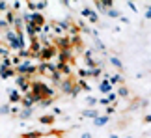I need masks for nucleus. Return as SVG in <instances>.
Here are the masks:
<instances>
[{
	"label": "nucleus",
	"instance_id": "nucleus-3",
	"mask_svg": "<svg viewBox=\"0 0 151 138\" xmlns=\"http://www.w3.org/2000/svg\"><path fill=\"white\" fill-rule=\"evenodd\" d=\"M9 101L11 103H17V101H21V95H19V91H11V93H9Z\"/></svg>",
	"mask_w": 151,
	"mask_h": 138
},
{
	"label": "nucleus",
	"instance_id": "nucleus-9",
	"mask_svg": "<svg viewBox=\"0 0 151 138\" xmlns=\"http://www.w3.org/2000/svg\"><path fill=\"white\" fill-rule=\"evenodd\" d=\"M0 112H2V114H8L9 112V106H2V108H0Z\"/></svg>",
	"mask_w": 151,
	"mask_h": 138
},
{
	"label": "nucleus",
	"instance_id": "nucleus-13",
	"mask_svg": "<svg viewBox=\"0 0 151 138\" xmlns=\"http://www.w3.org/2000/svg\"><path fill=\"white\" fill-rule=\"evenodd\" d=\"M146 17H147V19H151V8H149V9L146 11Z\"/></svg>",
	"mask_w": 151,
	"mask_h": 138
},
{
	"label": "nucleus",
	"instance_id": "nucleus-11",
	"mask_svg": "<svg viewBox=\"0 0 151 138\" xmlns=\"http://www.w3.org/2000/svg\"><path fill=\"white\" fill-rule=\"evenodd\" d=\"M95 103H97V101L93 99V97H90V99H88V105H95Z\"/></svg>",
	"mask_w": 151,
	"mask_h": 138
},
{
	"label": "nucleus",
	"instance_id": "nucleus-14",
	"mask_svg": "<svg viewBox=\"0 0 151 138\" xmlns=\"http://www.w3.org/2000/svg\"><path fill=\"white\" fill-rule=\"evenodd\" d=\"M4 24H6V22H4V21H0V26H4Z\"/></svg>",
	"mask_w": 151,
	"mask_h": 138
},
{
	"label": "nucleus",
	"instance_id": "nucleus-15",
	"mask_svg": "<svg viewBox=\"0 0 151 138\" xmlns=\"http://www.w3.org/2000/svg\"><path fill=\"white\" fill-rule=\"evenodd\" d=\"M110 138H118V136H110Z\"/></svg>",
	"mask_w": 151,
	"mask_h": 138
},
{
	"label": "nucleus",
	"instance_id": "nucleus-12",
	"mask_svg": "<svg viewBox=\"0 0 151 138\" xmlns=\"http://www.w3.org/2000/svg\"><path fill=\"white\" fill-rule=\"evenodd\" d=\"M6 6H8L6 2H0V11H4V9H6Z\"/></svg>",
	"mask_w": 151,
	"mask_h": 138
},
{
	"label": "nucleus",
	"instance_id": "nucleus-1",
	"mask_svg": "<svg viewBox=\"0 0 151 138\" xmlns=\"http://www.w3.org/2000/svg\"><path fill=\"white\" fill-rule=\"evenodd\" d=\"M8 39L11 41V47H13V49H22V41H21V37H17V34L9 32L8 34Z\"/></svg>",
	"mask_w": 151,
	"mask_h": 138
},
{
	"label": "nucleus",
	"instance_id": "nucleus-6",
	"mask_svg": "<svg viewBox=\"0 0 151 138\" xmlns=\"http://www.w3.org/2000/svg\"><path fill=\"white\" fill-rule=\"evenodd\" d=\"M84 116H88V118H97V112H95V110H88Z\"/></svg>",
	"mask_w": 151,
	"mask_h": 138
},
{
	"label": "nucleus",
	"instance_id": "nucleus-4",
	"mask_svg": "<svg viewBox=\"0 0 151 138\" xmlns=\"http://www.w3.org/2000/svg\"><path fill=\"white\" fill-rule=\"evenodd\" d=\"M99 90H101V91H104V93H108V91L112 90V86H110V82H106V80H104V82L99 86Z\"/></svg>",
	"mask_w": 151,
	"mask_h": 138
},
{
	"label": "nucleus",
	"instance_id": "nucleus-7",
	"mask_svg": "<svg viewBox=\"0 0 151 138\" xmlns=\"http://www.w3.org/2000/svg\"><path fill=\"white\" fill-rule=\"evenodd\" d=\"M106 13H108L110 17H119V13H118V11H116V9H108Z\"/></svg>",
	"mask_w": 151,
	"mask_h": 138
},
{
	"label": "nucleus",
	"instance_id": "nucleus-10",
	"mask_svg": "<svg viewBox=\"0 0 151 138\" xmlns=\"http://www.w3.org/2000/svg\"><path fill=\"white\" fill-rule=\"evenodd\" d=\"M30 114H32L30 110H24V112H22V114H21V116H22V118H28V116H30Z\"/></svg>",
	"mask_w": 151,
	"mask_h": 138
},
{
	"label": "nucleus",
	"instance_id": "nucleus-5",
	"mask_svg": "<svg viewBox=\"0 0 151 138\" xmlns=\"http://www.w3.org/2000/svg\"><path fill=\"white\" fill-rule=\"evenodd\" d=\"M106 121H108V118H106V116H103V118H95V125H97V127H99V125H104Z\"/></svg>",
	"mask_w": 151,
	"mask_h": 138
},
{
	"label": "nucleus",
	"instance_id": "nucleus-8",
	"mask_svg": "<svg viewBox=\"0 0 151 138\" xmlns=\"http://www.w3.org/2000/svg\"><path fill=\"white\" fill-rule=\"evenodd\" d=\"M110 62H112V64H114L116 67H121V62H119L118 58H112V60H110Z\"/></svg>",
	"mask_w": 151,
	"mask_h": 138
},
{
	"label": "nucleus",
	"instance_id": "nucleus-2",
	"mask_svg": "<svg viewBox=\"0 0 151 138\" xmlns=\"http://www.w3.org/2000/svg\"><path fill=\"white\" fill-rule=\"evenodd\" d=\"M17 71L19 73H30V71H34V65L32 64H22V65L17 67Z\"/></svg>",
	"mask_w": 151,
	"mask_h": 138
}]
</instances>
